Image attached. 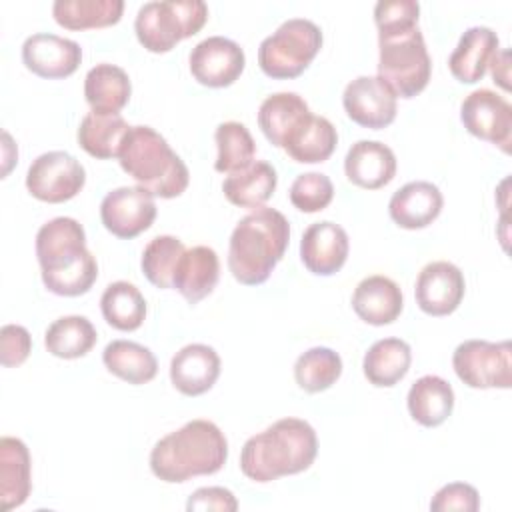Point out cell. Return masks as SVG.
<instances>
[{"label": "cell", "mask_w": 512, "mask_h": 512, "mask_svg": "<svg viewBox=\"0 0 512 512\" xmlns=\"http://www.w3.org/2000/svg\"><path fill=\"white\" fill-rule=\"evenodd\" d=\"M206 20L208 6L202 0H154L140 6L134 32L148 52L164 54L180 40L198 34Z\"/></svg>", "instance_id": "obj_6"}, {"label": "cell", "mask_w": 512, "mask_h": 512, "mask_svg": "<svg viewBox=\"0 0 512 512\" xmlns=\"http://www.w3.org/2000/svg\"><path fill=\"white\" fill-rule=\"evenodd\" d=\"M346 178L364 190H378L396 174L394 152L378 140H358L344 158Z\"/></svg>", "instance_id": "obj_20"}, {"label": "cell", "mask_w": 512, "mask_h": 512, "mask_svg": "<svg viewBox=\"0 0 512 512\" xmlns=\"http://www.w3.org/2000/svg\"><path fill=\"white\" fill-rule=\"evenodd\" d=\"M334 198L332 180L322 172L300 174L290 186V202L296 210L314 214L324 210Z\"/></svg>", "instance_id": "obj_39"}, {"label": "cell", "mask_w": 512, "mask_h": 512, "mask_svg": "<svg viewBox=\"0 0 512 512\" xmlns=\"http://www.w3.org/2000/svg\"><path fill=\"white\" fill-rule=\"evenodd\" d=\"M480 508L478 490L466 482H452L442 486L430 500L432 512H476Z\"/></svg>", "instance_id": "obj_41"}, {"label": "cell", "mask_w": 512, "mask_h": 512, "mask_svg": "<svg viewBox=\"0 0 512 512\" xmlns=\"http://www.w3.org/2000/svg\"><path fill=\"white\" fill-rule=\"evenodd\" d=\"M130 126L120 114L108 112H88L78 126V144L80 148L100 160L118 158L122 142Z\"/></svg>", "instance_id": "obj_30"}, {"label": "cell", "mask_w": 512, "mask_h": 512, "mask_svg": "<svg viewBox=\"0 0 512 512\" xmlns=\"http://www.w3.org/2000/svg\"><path fill=\"white\" fill-rule=\"evenodd\" d=\"M102 362L120 380L128 384H146L158 372V360L150 348L132 340H112L102 352Z\"/></svg>", "instance_id": "obj_32"}, {"label": "cell", "mask_w": 512, "mask_h": 512, "mask_svg": "<svg viewBox=\"0 0 512 512\" xmlns=\"http://www.w3.org/2000/svg\"><path fill=\"white\" fill-rule=\"evenodd\" d=\"M338 144V132L334 124L316 114H308L286 138L284 150L286 154L300 164H316L324 162L332 156Z\"/></svg>", "instance_id": "obj_25"}, {"label": "cell", "mask_w": 512, "mask_h": 512, "mask_svg": "<svg viewBox=\"0 0 512 512\" xmlns=\"http://www.w3.org/2000/svg\"><path fill=\"white\" fill-rule=\"evenodd\" d=\"M350 250V240L346 230L330 220L310 224L300 240V258L308 272L316 276L336 274Z\"/></svg>", "instance_id": "obj_17"}, {"label": "cell", "mask_w": 512, "mask_h": 512, "mask_svg": "<svg viewBox=\"0 0 512 512\" xmlns=\"http://www.w3.org/2000/svg\"><path fill=\"white\" fill-rule=\"evenodd\" d=\"M412 350L408 342L400 338L376 340L362 360L364 376L378 388H390L398 384L410 370Z\"/></svg>", "instance_id": "obj_31"}, {"label": "cell", "mask_w": 512, "mask_h": 512, "mask_svg": "<svg viewBox=\"0 0 512 512\" xmlns=\"http://www.w3.org/2000/svg\"><path fill=\"white\" fill-rule=\"evenodd\" d=\"M464 292V274L456 264L446 260L426 264L420 270L414 286L418 308L430 316L452 314L460 306Z\"/></svg>", "instance_id": "obj_15"}, {"label": "cell", "mask_w": 512, "mask_h": 512, "mask_svg": "<svg viewBox=\"0 0 512 512\" xmlns=\"http://www.w3.org/2000/svg\"><path fill=\"white\" fill-rule=\"evenodd\" d=\"M460 120L464 128L502 152H510L512 144V106L494 90L480 88L470 92L460 106Z\"/></svg>", "instance_id": "obj_11"}, {"label": "cell", "mask_w": 512, "mask_h": 512, "mask_svg": "<svg viewBox=\"0 0 512 512\" xmlns=\"http://www.w3.org/2000/svg\"><path fill=\"white\" fill-rule=\"evenodd\" d=\"M316 454L314 428L300 418H282L244 442L240 470L246 478L264 484L308 470Z\"/></svg>", "instance_id": "obj_2"}, {"label": "cell", "mask_w": 512, "mask_h": 512, "mask_svg": "<svg viewBox=\"0 0 512 512\" xmlns=\"http://www.w3.org/2000/svg\"><path fill=\"white\" fill-rule=\"evenodd\" d=\"M214 142L218 148V156L214 162L216 172L232 174L254 162L256 142L250 130L240 122H222L216 126Z\"/></svg>", "instance_id": "obj_37"}, {"label": "cell", "mask_w": 512, "mask_h": 512, "mask_svg": "<svg viewBox=\"0 0 512 512\" xmlns=\"http://www.w3.org/2000/svg\"><path fill=\"white\" fill-rule=\"evenodd\" d=\"M322 48V30L308 18H290L258 48L262 72L276 80L300 76Z\"/></svg>", "instance_id": "obj_8"}, {"label": "cell", "mask_w": 512, "mask_h": 512, "mask_svg": "<svg viewBox=\"0 0 512 512\" xmlns=\"http://www.w3.org/2000/svg\"><path fill=\"white\" fill-rule=\"evenodd\" d=\"M188 512L196 510H218V512H234L238 510V500L236 496L222 486H208V488H198L186 502Z\"/></svg>", "instance_id": "obj_43"}, {"label": "cell", "mask_w": 512, "mask_h": 512, "mask_svg": "<svg viewBox=\"0 0 512 512\" xmlns=\"http://www.w3.org/2000/svg\"><path fill=\"white\" fill-rule=\"evenodd\" d=\"M378 78H382L396 98L418 96L432 72V60L420 28L408 32L378 36Z\"/></svg>", "instance_id": "obj_7"}, {"label": "cell", "mask_w": 512, "mask_h": 512, "mask_svg": "<svg viewBox=\"0 0 512 512\" xmlns=\"http://www.w3.org/2000/svg\"><path fill=\"white\" fill-rule=\"evenodd\" d=\"M310 114L308 104L296 92L270 94L258 108V126L266 140L282 148L290 132Z\"/></svg>", "instance_id": "obj_29"}, {"label": "cell", "mask_w": 512, "mask_h": 512, "mask_svg": "<svg viewBox=\"0 0 512 512\" xmlns=\"http://www.w3.org/2000/svg\"><path fill=\"white\" fill-rule=\"evenodd\" d=\"M156 218L154 196L142 186H120L100 202V220L116 238L130 240L146 232Z\"/></svg>", "instance_id": "obj_12"}, {"label": "cell", "mask_w": 512, "mask_h": 512, "mask_svg": "<svg viewBox=\"0 0 512 512\" xmlns=\"http://www.w3.org/2000/svg\"><path fill=\"white\" fill-rule=\"evenodd\" d=\"M508 58H510V52H508V50H502V52L498 50V52L494 54L492 62H490L492 78H494V82H498L504 90L510 88V84H508V68H510Z\"/></svg>", "instance_id": "obj_44"}, {"label": "cell", "mask_w": 512, "mask_h": 512, "mask_svg": "<svg viewBox=\"0 0 512 512\" xmlns=\"http://www.w3.org/2000/svg\"><path fill=\"white\" fill-rule=\"evenodd\" d=\"M98 340L94 324L86 316H62L54 320L44 334L46 350L64 360H74L86 356Z\"/></svg>", "instance_id": "obj_34"}, {"label": "cell", "mask_w": 512, "mask_h": 512, "mask_svg": "<svg viewBox=\"0 0 512 512\" xmlns=\"http://www.w3.org/2000/svg\"><path fill=\"white\" fill-rule=\"evenodd\" d=\"M32 352L30 332L20 324H6L0 330V362L6 368H16L26 362Z\"/></svg>", "instance_id": "obj_42"}, {"label": "cell", "mask_w": 512, "mask_h": 512, "mask_svg": "<svg viewBox=\"0 0 512 512\" xmlns=\"http://www.w3.org/2000/svg\"><path fill=\"white\" fill-rule=\"evenodd\" d=\"M342 374V358L338 352L326 346H314L298 356L294 364L296 384L310 394L324 392Z\"/></svg>", "instance_id": "obj_36"}, {"label": "cell", "mask_w": 512, "mask_h": 512, "mask_svg": "<svg viewBox=\"0 0 512 512\" xmlns=\"http://www.w3.org/2000/svg\"><path fill=\"white\" fill-rule=\"evenodd\" d=\"M24 66L48 80L72 76L82 62V48L70 38L56 34H32L22 44Z\"/></svg>", "instance_id": "obj_16"}, {"label": "cell", "mask_w": 512, "mask_h": 512, "mask_svg": "<svg viewBox=\"0 0 512 512\" xmlns=\"http://www.w3.org/2000/svg\"><path fill=\"white\" fill-rule=\"evenodd\" d=\"M30 452L20 438H0V504L2 510L18 508L32 490Z\"/></svg>", "instance_id": "obj_24"}, {"label": "cell", "mask_w": 512, "mask_h": 512, "mask_svg": "<svg viewBox=\"0 0 512 512\" xmlns=\"http://www.w3.org/2000/svg\"><path fill=\"white\" fill-rule=\"evenodd\" d=\"M228 458V440L210 420H190L160 438L150 452V470L162 482H186L216 474Z\"/></svg>", "instance_id": "obj_3"}, {"label": "cell", "mask_w": 512, "mask_h": 512, "mask_svg": "<svg viewBox=\"0 0 512 512\" xmlns=\"http://www.w3.org/2000/svg\"><path fill=\"white\" fill-rule=\"evenodd\" d=\"M420 4L414 0H380L374 6L378 36L408 32L418 26Z\"/></svg>", "instance_id": "obj_40"}, {"label": "cell", "mask_w": 512, "mask_h": 512, "mask_svg": "<svg viewBox=\"0 0 512 512\" xmlns=\"http://www.w3.org/2000/svg\"><path fill=\"white\" fill-rule=\"evenodd\" d=\"M406 404L410 416L418 424L436 428L446 422L454 410V390L444 378L426 374L410 386Z\"/></svg>", "instance_id": "obj_26"}, {"label": "cell", "mask_w": 512, "mask_h": 512, "mask_svg": "<svg viewBox=\"0 0 512 512\" xmlns=\"http://www.w3.org/2000/svg\"><path fill=\"white\" fill-rule=\"evenodd\" d=\"M290 242V224L274 208L260 206L246 214L232 230L228 270L244 286L266 282L282 260Z\"/></svg>", "instance_id": "obj_4"}, {"label": "cell", "mask_w": 512, "mask_h": 512, "mask_svg": "<svg viewBox=\"0 0 512 512\" xmlns=\"http://www.w3.org/2000/svg\"><path fill=\"white\" fill-rule=\"evenodd\" d=\"M512 346L508 340H466L456 346L452 366L456 376L470 388H510L512 386Z\"/></svg>", "instance_id": "obj_9"}, {"label": "cell", "mask_w": 512, "mask_h": 512, "mask_svg": "<svg viewBox=\"0 0 512 512\" xmlns=\"http://www.w3.org/2000/svg\"><path fill=\"white\" fill-rule=\"evenodd\" d=\"M220 278V260L210 246H192L182 254L172 288L182 294L188 304H198L216 288Z\"/></svg>", "instance_id": "obj_23"}, {"label": "cell", "mask_w": 512, "mask_h": 512, "mask_svg": "<svg viewBox=\"0 0 512 512\" xmlns=\"http://www.w3.org/2000/svg\"><path fill=\"white\" fill-rule=\"evenodd\" d=\"M36 258L44 286L56 296H82L98 278L96 258L86 248V232L78 220L68 216L40 226Z\"/></svg>", "instance_id": "obj_1"}, {"label": "cell", "mask_w": 512, "mask_h": 512, "mask_svg": "<svg viewBox=\"0 0 512 512\" xmlns=\"http://www.w3.org/2000/svg\"><path fill=\"white\" fill-rule=\"evenodd\" d=\"M100 310L112 328L120 332H132L140 328L146 318V300L134 284L118 280L108 284L102 292Z\"/></svg>", "instance_id": "obj_35"}, {"label": "cell", "mask_w": 512, "mask_h": 512, "mask_svg": "<svg viewBox=\"0 0 512 512\" xmlns=\"http://www.w3.org/2000/svg\"><path fill=\"white\" fill-rule=\"evenodd\" d=\"M184 252H186V246L176 236L164 234V236L152 238L146 244L140 260L142 272L148 278V282L160 290L172 288L174 272Z\"/></svg>", "instance_id": "obj_38"}, {"label": "cell", "mask_w": 512, "mask_h": 512, "mask_svg": "<svg viewBox=\"0 0 512 512\" xmlns=\"http://www.w3.org/2000/svg\"><path fill=\"white\" fill-rule=\"evenodd\" d=\"M86 182L84 166L64 150H52L32 160L26 174L28 192L42 202L60 204L72 200Z\"/></svg>", "instance_id": "obj_10"}, {"label": "cell", "mask_w": 512, "mask_h": 512, "mask_svg": "<svg viewBox=\"0 0 512 512\" xmlns=\"http://www.w3.org/2000/svg\"><path fill=\"white\" fill-rule=\"evenodd\" d=\"M404 308L400 286L382 274H372L354 288L352 310L360 320L372 326L392 324Z\"/></svg>", "instance_id": "obj_21"}, {"label": "cell", "mask_w": 512, "mask_h": 512, "mask_svg": "<svg viewBox=\"0 0 512 512\" xmlns=\"http://www.w3.org/2000/svg\"><path fill=\"white\" fill-rule=\"evenodd\" d=\"M220 376V356L208 344H188L170 360V382L184 396L208 392Z\"/></svg>", "instance_id": "obj_18"}, {"label": "cell", "mask_w": 512, "mask_h": 512, "mask_svg": "<svg viewBox=\"0 0 512 512\" xmlns=\"http://www.w3.org/2000/svg\"><path fill=\"white\" fill-rule=\"evenodd\" d=\"M122 0H56L52 4L54 20L66 30L106 28L120 22Z\"/></svg>", "instance_id": "obj_33"}, {"label": "cell", "mask_w": 512, "mask_h": 512, "mask_svg": "<svg viewBox=\"0 0 512 512\" xmlns=\"http://www.w3.org/2000/svg\"><path fill=\"white\" fill-rule=\"evenodd\" d=\"M342 106L358 126L380 130L396 118V94L378 76H358L344 88Z\"/></svg>", "instance_id": "obj_14"}, {"label": "cell", "mask_w": 512, "mask_h": 512, "mask_svg": "<svg viewBox=\"0 0 512 512\" xmlns=\"http://www.w3.org/2000/svg\"><path fill=\"white\" fill-rule=\"evenodd\" d=\"M444 206L442 192L436 184L414 180L396 190L388 202V212L394 224L406 230H418L432 224Z\"/></svg>", "instance_id": "obj_19"}, {"label": "cell", "mask_w": 512, "mask_h": 512, "mask_svg": "<svg viewBox=\"0 0 512 512\" xmlns=\"http://www.w3.org/2000/svg\"><path fill=\"white\" fill-rule=\"evenodd\" d=\"M130 94V78L120 66L102 62L90 68L84 78V98L94 112L120 114L128 104Z\"/></svg>", "instance_id": "obj_28"}, {"label": "cell", "mask_w": 512, "mask_h": 512, "mask_svg": "<svg viewBox=\"0 0 512 512\" xmlns=\"http://www.w3.org/2000/svg\"><path fill=\"white\" fill-rule=\"evenodd\" d=\"M276 184L278 176L274 166L266 160H254L250 166L228 174L222 192L230 204L256 210L272 198Z\"/></svg>", "instance_id": "obj_27"}, {"label": "cell", "mask_w": 512, "mask_h": 512, "mask_svg": "<svg viewBox=\"0 0 512 512\" xmlns=\"http://www.w3.org/2000/svg\"><path fill=\"white\" fill-rule=\"evenodd\" d=\"M498 34L488 26L468 28L448 58L452 76L462 84H476L484 78L494 54L498 52Z\"/></svg>", "instance_id": "obj_22"}, {"label": "cell", "mask_w": 512, "mask_h": 512, "mask_svg": "<svg viewBox=\"0 0 512 512\" xmlns=\"http://www.w3.org/2000/svg\"><path fill=\"white\" fill-rule=\"evenodd\" d=\"M190 72L194 80L208 88H226L234 84L246 66L240 44L224 36H210L198 42L190 56Z\"/></svg>", "instance_id": "obj_13"}, {"label": "cell", "mask_w": 512, "mask_h": 512, "mask_svg": "<svg viewBox=\"0 0 512 512\" xmlns=\"http://www.w3.org/2000/svg\"><path fill=\"white\" fill-rule=\"evenodd\" d=\"M118 162L138 186L158 198L180 196L190 180L182 158L168 146L166 138L150 126H130Z\"/></svg>", "instance_id": "obj_5"}]
</instances>
